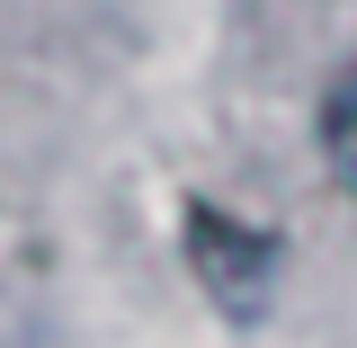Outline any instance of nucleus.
Segmentation results:
<instances>
[{"instance_id":"obj_2","label":"nucleus","mask_w":357,"mask_h":348,"mask_svg":"<svg viewBox=\"0 0 357 348\" xmlns=\"http://www.w3.org/2000/svg\"><path fill=\"white\" fill-rule=\"evenodd\" d=\"M321 161L340 179V197H357V63L321 89Z\"/></svg>"},{"instance_id":"obj_1","label":"nucleus","mask_w":357,"mask_h":348,"mask_svg":"<svg viewBox=\"0 0 357 348\" xmlns=\"http://www.w3.org/2000/svg\"><path fill=\"white\" fill-rule=\"evenodd\" d=\"M188 268H197V286L223 304V321H268L277 304V268H286V241L268 232V223L232 215V206H188Z\"/></svg>"}]
</instances>
